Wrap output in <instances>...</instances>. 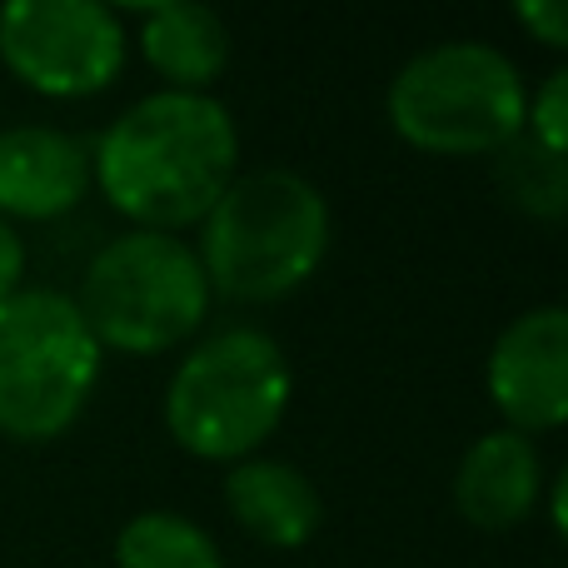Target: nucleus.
I'll use <instances>...</instances> for the list:
<instances>
[{"label": "nucleus", "instance_id": "f257e3e1", "mask_svg": "<svg viewBox=\"0 0 568 568\" xmlns=\"http://www.w3.org/2000/svg\"><path fill=\"white\" fill-rule=\"evenodd\" d=\"M240 165L235 115L215 95L155 90L110 120L90 170L135 230H185L215 210Z\"/></svg>", "mask_w": 568, "mask_h": 568}, {"label": "nucleus", "instance_id": "f03ea898", "mask_svg": "<svg viewBox=\"0 0 568 568\" xmlns=\"http://www.w3.org/2000/svg\"><path fill=\"white\" fill-rule=\"evenodd\" d=\"M329 200L300 170L265 165L235 175L200 220V265L230 300H284L329 255Z\"/></svg>", "mask_w": 568, "mask_h": 568}, {"label": "nucleus", "instance_id": "7ed1b4c3", "mask_svg": "<svg viewBox=\"0 0 568 568\" xmlns=\"http://www.w3.org/2000/svg\"><path fill=\"white\" fill-rule=\"evenodd\" d=\"M389 125L429 155H499L524 135L529 85L489 40H439L389 80Z\"/></svg>", "mask_w": 568, "mask_h": 568}, {"label": "nucleus", "instance_id": "20e7f679", "mask_svg": "<svg viewBox=\"0 0 568 568\" xmlns=\"http://www.w3.org/2000/svg\"><path fill=\"white\" fill-rule=\"evenodd\" d=\"M294 369L265 329H220L180 359L165 384V429L195 459H250L280 429Z\"/></svg>", "mask_w": 568, "mask_h": 568}, {"label": "nucleus", "instance_id": "39448f33", "mask_svg": "<svg viewBox=\"0 0 568 568\" xmlns=\"http://www.w3.org/2000/svg\"><path fill=\"white\" fill-rule=\"evenodd\" d=\"M100 384V339L60 290L0 300V439L50 444L85 414Z\"/></svg>", "mask_w": 568, "mask_h": 568}, {"label": "nucleus", "instance_id": "423d86ee", "mask_svg": "<svg viewBox=\"0 0 568 568\" xmlns=\"http://www.w3.org/2000/svg\"><path fill=\"white\" fill-rule=\"evenodd\" d=\"M210 280L200 255L175 235L130 230L100 245L80 280V314L100 349L165 354L205 324Z\"/></svg>", "mask_w": 568, "mask_h": 568}, {"label": "nucleus", "instance_id": "0eeeda50", "mask_svg": "<svg viewBox=\"0 0 568 568\" xmlns=\"http://www.w3.org/2000/svg\"><path fill=\"white\" fill-rule=\"evenodd\" d=\"M125 50V26L100 0H10L0 6V60L36 95H100L120 80Z\"/></svg>", "mask_w": 568, "mask_h": 568}, {"label": "nucleus", "instance_id": "6e6552de", "mask_svg": "<svg viewBox=\"0 0 568 568\" xmlns=\"http://www.w3.org/2000/svg\"><path fill=\"white\" fill-rule=\"evenodd\" d=\"M494 409L509 429L539 434L568 424V304L524 310L499 329L484 369Z\"/></svg>", "mask_w": 568, "mask_h": 568}, {"label": "nucleus", "instance_id": "1a4fd4ad", "mask_svg": "<svg viewBox=\"0 0 568 568\" xmlns=\"http://www.w3.org/2000/svg\"><path fill=\"white\" fill-rule=\"evenodd\" d=\"M95 185L90 150L55 125L0 130V220H60Z\"/></svg>", "mask_w": 568, "mask_h": 568}, {"label": "nucleus", "instance_id": "9d476101", "mask_svg": "<svg viewBox=\"0 0 568 568\" xmlns=\"http://www.w3.org/2000/svg\"><path fill=\"white\" fill-rule=\"evenodd\" d=\"M544 494V454L529 434L519 429H489L464 449L459 469H454V504L459 519H469L474 529H519L534 514Z\"/></svg>", "mask_w": 568, "mask_h": 568}, {"label": "nucleus", "instance_id": "9b49d317", "mask_svg": "<svg viewBox=\"0 0 568 568\" xmlns=\"http://www.w3.org/2000/svg\"><path fill=\"white\" fill-rule=\"evenodd\" d=\"M225 509L250 539L270 549H300L320 534L324 499L304 469L284 459H240L225 474Z\"/></svg>", "mask_w": 568, "mask_h": 568}, {"label": "nucleus", "instance_id": "f8f14e48", "mask_svg": "<svg viewBox=\"0 0 568 568\" xmlns=\"http://www.w3.org/2000/svg\"><path fill=\"white\" fill-rule=\"evenodd\" d=\"M140 50L150 70L170 80L165 90L210 95L220 70L230 65V26L220 20V10L200 0H165V6H145L140 16Z\"/></svg>", "mask_w": 568, "mask_h": 568}, {"label": "nucleus", "instance_id": "ddd939ff", "mask_svg": "<svg viewBox=\"0 0 568 568\" xmlns=\"http://www.w3.org/2000/svg\"><path fill=\"white\" fill-rule=\"evenodd\" d=\"M115 568H225L210 529L175 509H145L115 534Z\"/></svg>", "mask_w": 568, "mask_h": 568}, {"label": "nucleus", "instance_id": "4468645a", "mask_svg": "<svg viewBox=\"0 0 568 568\" xmlns=\"http://www.w3.org/2000/svg\"><path fill=\"white\" fill-rule=\"evenodd\" d=\"M494 180L509 195V205H519L524 215H539V220L568 215V160L554 155L549 145H539L529 130L499 150Z\"/></svg>", "mask_w": 568, "mask_h": 568}, {"label": "nucleus", "instance_id": "2eb2a0df", "mask_svg": "<svg viewBox=\"0 0 568 568\" xmlns=\"http://www.w3.org/2000/svg\"><path fill=\"white\" fill-rule=\"evenodd\" d=\"M539 145H549L554 155L568 160V65H559L539 85V95H529V120H524Z\"/></svg>", "mask_w": 568, "mask_h": 568}, {"label": "nucleus", "instance_id": "dca6fc26", "mask_svg": "<svg viewBox=\"0 0 568 568\" xmlns=\"http://www.w3.org/2000/svg\"><path fill=\"white\" fill-rule=\"evenodd\" d=\"M514 20L544 45L568 50V0H524V6H514Z\"/></svg>", "mask_w": 568, "mask_h": 568}, {"label": "nucleus", "instance_id": "f3484780", "mask_svg": "<svg viewBox=\"0 0 568 568\" xmlns=\"http://www.w3.org/2000/svg\"><path fill=\"white\" fill-rule=\"evenodd\" d=\"M20 275H26V245H20L16 225L0 220V300L20 290Z\"/></svg>", "mask_w": 568, "mask_h": 568}, {"label": "nucleus", "instance_id": "a211bd4d", "mask_svg": "<svg viewBox=\"0 0 568 568\" xmlns=\"http://www.w3.org/2000/svg\"><path fill=\"white\" fill-rule=\"evenodd\" d=\"M549 519H554V529H559V539L568 544V464L559 469V479H554V489H549Z\"/></svg>", "mask_w": 568, "mask_h": 568}]
</instances>
